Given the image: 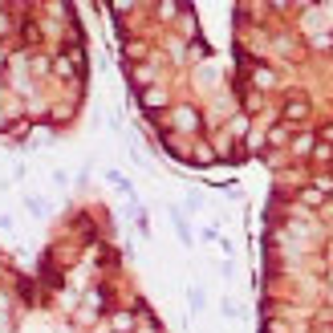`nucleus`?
Here are the masks:
<instances>
[{
  "label": "nucleus",
  "mask_w": 333,
  "mask_h": 333,
  "mask_svg": "<svg viewBox=\"0 0 333 333\" xmlns=\"http://www.w3.org/2000/svg\"><path fill=\"white\" fill-rule=\"evenodd\" d=\"M175 122H179L183 130H195V110H179V114H175Z\"/></svg>",
  "instance_id": "obj_1"
},
{
  "label": "nucleus",
  "mask_w": 333,
  "mask_h": 333,
  "mask_svg": "<svg viewBox=\"0 0 333 333\" xmlns=\"http://www.w3.org/2000/svg\"><path fill=\"white\" fill-rule=\"evenodd\" d=\"M305 110H309L305 102H293V106H288V118H305Z\"/></svg>",
  "instance_id": "obj_3"
},
{
  "label": "nucleus",
  "mask_w": 333,
  "mask_h": 333,
  "mask_svg": "<svg viewBox=\"0 0 333 333\" xmlns=\"http://www.w3.org/2000/svg\"><path fill=\"white\" fill-rule=\"evenodd\" d=\"M163 102H167L163 90H147V106H163Z\"/></svg>",
  "instance_id": "obj_2"
}]
</instances>
